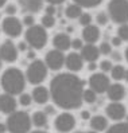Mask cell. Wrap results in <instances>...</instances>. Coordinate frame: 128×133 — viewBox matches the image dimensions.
<instances>
[{
  "mask_svg": "<svg viewBox=\"0 0 128 133\" xmlns=\"http://www.w3.org/2000/svg\"><path fill=\"white\" fill-rule=\"evenodd\" d=\"M49 91L54 104L61 109L73 110L81 108L84 102V82L76 74L62 73L55 75L50 82Z\"/></svg>",
  "mask_w": 128,
  "mask_h": 133,
  "instance_id": "6da1fadb",
  "label": "cell"
},
{
  "mask_svg": "<svg viewBox=\"0 0 128 133\" xmlns=\"http://www.w3.org/2000/svg\"><path fill=\"white\" fill-rule=\"evenodd\" d=\"M2 88L12 96L22 94L26 88V77L18 67H8L2 75Z\"/></svg>",
  "mask_w": 128,
  "mask_h": 133,
  "instance_id": "7a4b0ae2",
  "label": "cell"
},
{
  "mask_svg": "<svg viewBox=\"0 0 128 133\" xmlns=\"http://www.w3.org/2000/svg\"><path fill=\"white\" fill-rule=\"evenodd\" d=\"M7 130L10 133H28L31 129V117L26 112H12L7 118Z\"/></svg>",
  "mask_w": 128,
  "mask_h": 133,
  "instance_id": "3957f363",
  "label": "cell"
},
{
  "mask_svg": "<svg viewBox=\"0 0 128 133\" xmlns=\"http://www.w3.org/2000/svg\"><path fill=\"white\" fill-rule=\"evenodd\" d=\"M25 38L30 47L35 50H41L47 43V31L42 24H33L27 28Z\"/></svg>",
  "mask_w": 128,
  "mask_h": 133,
  "instance_id": "277c9868",
  "label": "cell"
},
{
  "mask_svg": "<svg viewBox=\"0 0 128 133\" xmlns=\"http://www.w3.org/2000/svg\"><path fill=\"white\" fill-rule=\"evenodd\" d=\"M108 16L113 23H128V0H111L108 3Z\"/></svg>",
  "mask_w": 128,
  "mask_h": 133,
  "instance_id": "5b68a950",
  "label": "cell"
},
{
  "mask_svg": "<svg viewBox=\"0 0 128 133\" xmlns=\"http://www.w3.org/2000/svg\"><path fill=\"white\" fill-rule=\"evenodd\" d=\"M46 77H47V66L43 61L35 59L28 65L26 71V79L31 85H41Z\"/></svg>",
  "mask_w": 128,
  "mask_h": 133,
  "instance_id": "8992f818",
  "label": "cell"
},
{
  "mask_svg": "<svg viewBox=\"0 0 128 133\" xmlns=\"http://www.w3.org/2000/svg\"><path fill=\"white\" fill-rule=\"evenodd\" d=\"M2 30L7 36L18 38L20 36L22 31H23V23L18 18H15V15L14 16H7L2 22Z\"/></svg>",
  "mask_w": 128,
  "mask_h": 133,
  "instance_id": "52a82bcc",
  "label": "cell"
},
{
  "mask_svg": "<svg viewBox=\"0 0 128 133\" xmlns=\"http://www.w3.org/2000/svg\"><path fill=\"white\" fill-rule=\"evenodd\" d=\"M45 63L47 66V69L54 70V71H58L63 67L65 65V54L61 50H51L46 54V58H45Z\"/></svg>",
  "mask_w": 128,
  "mask_h": 133,
  "instance_id": "ba28073f",
  "label": "cell"
},
{
  "mask_svg": "<svg viewBox=\"0 0 128 133\" xmlns=\"http://www.w3.org/2000/svg\"><path fill=\"white\" fill-rule=\"evenodd\" d=\"M54 125H55V129L59 133H69L76 127V118H74L73 114L65 112V113H61L57 118H55Z\"/></svg>",
  "mask_w": 128,
  "mask_h": 133,
  "instance_id": "9c48e42d",
  "label": "cell"
},
{
  "mask_svg": "<svg viewBox=\"0 0 128 133\" xmlns=\"http://www.w3.org/2000/svg\"><path fill=\"white\" fill-rule=\"evenodd\" d=\"M109 78L105 73H96L89 78V86L94 93H105L109 86Z\"/></svg>",
  "mask_w": 128,
  "mask_h": 133,
  "instance_id": "30bf717a",
  "label": "cell"
},
{
  "mask_svg": "<svg viewBox=\"0 0 128 133\" xmlns=\"http://www.w3.org/2000/svg\"><path fill=\"white\" fill-rule=\"evenodd\" d=\"M0 58L4 62L12 63L18 59V47L11 41H5L0 44Z\"/></svg>",
  "mask_w": 128,
  "mask_h": 133,
  "instance_id": "8fae6325",
  "label": "cell"
},
{
  "mask_svg": "<svg viewBox=\"0 0 128 133\" xmlns=\"http://www.w3.org/2000/svg\"><path fill=\"white\" fill-rule=\"evenodd\" d=\"M105 113L111 120L113 121H120L124 118L127 112H125V106L123 104H120L119 101H112V104H109L105 108Z\"/></svg>",
  "mask_w": 128,
  "mask_h": 133,
  "instance_id": "7c38bea8",
  "label": "cell"
},
{
  "mask_svg": "<svg viewBox=\"0 0 128 133\" xmlns=\"http://www.w3.org/2000/svg\"><path fill=\"white\" fill-rule=\"evenodd\" d=\"M16 99L14 98L12 94L8 93H3L0 94V112L5 114H11L12 112L16 110Z\"/></svg>",
  "mask_w": 128,
  "mask_h": 133,
  "instance_id": "4fadbf2b",
  "label": "cell"
},
{
  "mask_svg": "<svg viewBox=\"0 0 128 133\" xmlns=\"http://www.w3.org/2000/svg\"><path fill=\"white\" fill-rule=\"evenodd\" d=\"M65 65L69 71H80L84 67V59L81 57V54L70 52L65 57Z\"/></svg>",
  "mask_w": 128,
  "mask_h": 133,
  "instance_id": "5bb4252c",
  "label": "cell"
},
{
  "mask_svg": "<svg viewBox=\"0 0 128 133\" xmlns=\"http://www.w3.org/2000/svg\"><path fill=\"white\" fill-rule=\"evenodd\" d=\"M99 55H100V50L99 47H96L93 43H86L82 46L81 49V57L84 61H86L88 63L89 62H96L99 59Z\"/></svg>",
  "mask_w": 128,
  "mask_h": 133,
  "instance_id": "9a60e30c",
  "label": "cell"
},
{
  "mask_svg": "<svg viewBox=\"0 0 128 133\" xmlns=\"http://www.w3.org/2000/svg\"><path fill=\"white\" fill-rule=\"evenodd\" d=\"M105 93L111 101H121L125 97V88L121 83H112L108 86Z\"/></svg>",
  "mask_w": 128,
  "mask_h": 133,
  "instance_id": "2e32d148",
  "label": "cell"
},
{
  "mask_svg": "<svg viewBox=\"0 0 128 133\" xmlns=\"http://www.w3.org/2000/svg\"><path fill=\"white\" fill-rule=\"evenodd\" d=\"M82 39L86 43H96L100 39V28L94 24H88L82 30Z\"/></svg>",
  "mask_w": 128,
  "mask_h": 133,
  "instance_id": "e0dca14e",
  "label": "cell"
},
{
  "mask_svg": "<svg viewBox=\"0 0 128 133\" xmlns=\"http://www.w3.org/2000/svg\"><path fill=\"white\" fill-rule=\"evenodd\" d=\"M19 5L23 12L38 14L43 8V0H19Z\"/></svg>",
  "mask_w": 128,
  "mask_h": 133,
  "instance_id": "ac0fdd59",
  "label": "cell"
},
{
  "mask_svg": "<svg viewBox=\"0 0 128 133\" xmlns=\"http://www.w3.org/2000/svg\"><path fill=\"white\" fill-rule=\"evenodd\" d=\"M70 43H71V39L68 34L65 32H59L54 36L53 39V46L57 50H61V51H66L70 49Z\"/></svg>",
  "mask_w": 128,
  "mask_h": 133,
  "instance_id": "d6986e66",
  "label": "cell"
},
{
  "mask_svg": "<svg viewBox=\"0 0 128 133\" xmlns=\"http://www.w3.org/2000/svg\"><path fill=\"white\" fill-rule=\"evenodd\" d=\"M31 97H33V99L35 101L36 104H46L47 101H49L50 98V91L47 90L45 86H36V88L33 90V94H31Z\"/></svg>",
  "mask_w": 128,
  "mask_h": 133,
  "instance_id": "ffe728a7",
  "label": "cell"
},
{
  "mask_svg": "<svg viewBox=\"0 0 128 133\" xmlns=\"http://www.w3.org/2000/svg\"><path fill=\"white\" fill-rule=\"evenodd\" d=\"M90 127L93 130H97V132L105 130L108 128V120L104 116H94L90 118Z\"/></svg>",
  "mask_w": 128,
  "mask_h": 133,
  "instance_id": "44dd1931",
  "label": "cell"
},
{
  "mask_svg": "<svg viewBox=\"0 0 128 133\" xmlns=\"http://www.w3.org/2000/svg\"><path fill=\"white\" fill-rule=\"evenodd\" d=\"M65 14H66V16L69 19H77V18L81 16V14H82V7H80L78 4L73 3V4L66 7Z\"/></svg>",
  "mask_w": 128,
  "mask_h": 133,
  "instance_id": "7402d4cb",
  "label": "cell"
},
{
  "mask_svg": "<svg viewBox=\"0 0 128 133\" xmlns=\"http://www.w3.org/2000/svg\"><path fill=\"white\" fill-rule=\"evenodd\" d=\"M31 121H33V124L35 125V127L43 128L47 124V114L45 112H35L34 116L31 117Z\"/></svg>",
  "mask_w": 128,
  "mask_h": 133,
  "instance_id": "603a6c76",
  "label": "cell"
},
{
  "mask_svg": "<svg viewBox=\"0 0 128 133\" xmlns=\"http://www.w3.org/2000/svg\"><path fill=\"white\" fill-rule=\"evenodd\" d=\"M124 74H125V69L121 65H116V66H112L111 69V75L115 81H121L124 79Z\"/></svg>",
  "mask_w": 128,
  "mask_h": 133,
  "instance_id": "cb8c5ba5",
  "label": "cell"
},
{
  "mask_svg": "<svg viewBox=\"0 0 128 133\" xmlns=\"http://www.w3.org/2000/svg\"><path fill=\"white\" fill-rule=\"evenodd\" d=\"M105 133H128V122H119L112 125Z\"/></svg>",
  "mask_w": 128,
  "mask_h": 133,
  "instance_id": "d4e9b609",
  "label": "cell"
},
{
  "mask_svg": "<svg viewBox=\"0 0 128 133\" xmlns=\"http://www.w3.org/2000/svg\"><path fill=\"white\" fill-rule=\"evenodd\" d=\"M73 2L82 8H94L102 3V0H73Z\"/></svg>",
  "mask_w": 128,
  "mask_h": 133,
  "instance_id": "484cf974",
  "label": "cell"
},
{
  "mask_svg": "<svg viewBox=\"0 0 128 133\" xmlns=\"http://www.w3.org/2000/svg\"><path fill=\"white\" fill-rule=\"evenodd\" d=\"M82 99L88 104H93L96 102V99H97V93H94L92 89H84V93H82Z\"/></svg>",
  "mask_w": 128,
  "mask_h": 133,
  "instance_id": "4316f807",
  "label": "cell"
},
{
  "mask_svg": "<svg viewBox=\"0 0 128 133\" xmlns=\"http://www.w3.org/2000/svg\"><path fill=\"white\" fill-rule=\"evenodd\" d=\"M41 23H42V26H43L45 28H51V27L55 24L54 15H47V14H45L43 18H42V20H41Z\"/></svg>",
  "mask_w": 128,
  "mask_h": 133,
  "instance_id": "83f0119b",
  "label": "cell"
},
{
  "mask_svg": "<svg viewBox=\"0 0 128 133\" xmlns=\"http://www.w3.org/2000/svg\"><path fill=\"white\" fill-rule=\"evenodd\" d=\"M117 36L121 41H128V23L120 24V27L117 28Z\"/></svg>",
  "mask_w": 128,
  "mask_h": 133,
  "instance_id": "f1b7e54d",
  "label": "cell"
},
{
  "mask_svg": "<svg viewBox=\"0 0 128 133\" xmlns=\"http://www.w3.org/2000/svg\"><path fill=\"white\" fill-rule=\"evenodd\" d=\"M31 102H33V97H31V94H27V93L20 94V97H19V104L20 105L28 106V105H31Z\"/></svg>",
  "mask_w": 128,
  "mask_h": 133,
  "instance_id": "f546056e",
  "label": "cell"
},
{
  "mask_svg": "<svg viewBox=\"0 0 128 133\" xmlns=\"http://www.w3.org/2000/svg\"><path fill=\"white\" fill-rule=\"evenodd\" d=\"M96 20H97L99 23V26H105L108 20H109V16H108V14L107 12H99L97 14V18H96Z\"/></svg>",
  "mask_w": 128,
  "mask_h": 133,
  "instance_id": "4dcf8cb0",
  "label": "cell"
},
{
  "mask_svg": "<svg viewBox=\"0 0 128 133\" xmlns=\"http://www.w3.org/2000/svg\"><path fill=\"white\" fill-rule=\"evenodd\" d=\"M78 19H80V24L84 26V27L92 23V16H90L89 14H86V12H82V14H81V16H80Z\"/></svg>",
  "mask_w": 128,
  "mask_h": 133,
  "instance_id": "1f68e13d",
  "label": "cell"
},
{
  "mask_svg": "<svg viewBox=\"0 0 128 133\" xmlns=\"http://www.w3.org/2000/svg\"><path fill=\"white\" fill-rule=\"evenodd\" d=\"M99 50H100V54H102V55H108V54H111V52H112V47H111V44H109V43H107V42H102V43L100 44Z\"/></svg>",
  "mask_w": 128,
  "mask_h": 133,
  "instance_id": "d6a6232c",
  "label": "cell"
},
{
  "mask_svg": "<svg viewBox=\"0 0 128 133\" xmlns=\"http://www.w3.org/2000/svg\"><path fill=\"white\" fill-rule=\"evenodd\" d=\"M100 69H101V71H102V73H108V71H111V69H112V62L108 61V59L101 61Z\"/></svg>",
  "mask_w": 128,
  "mask_h": 133,
  "instance_id": "836d02e7",
  "label": "cell"
},
{
  "mask_svg": "<svg viewBox=\"0 0 128 133\" xmlns=\"http://www.w3.org/2000/svg\"><path fill=\"white\" fill-rule=\"evenodd\" d=\"M82 46H84V43H82V39H73L71 41V43H70V47L73 49V50H81L82 49Z\"/></svg>",
  "mask_w": 128,
  "mask_h": 133,
  "instance_id": "e575fe53",
  "label": "cell"
},
{
  "mask_svg": "<svg viewBox=\"0 0 128 133\" xmlns=\"http://www.w3.org/2000/svg\"><path fill=\"white\" fill-rule=\"evenodd\" d=\"M16 12H18V8L15 4H7L5 5V14L8 15V16H14Z\"/></svg>",
  "mask_w": 128,
  "mask_h": 133,
  "instance_id": "d590c367",
  "label": "cell"
},
{
  "mask_svg": "<svg viewBox=\"0 0 128 133\" xmlns=\"http://www.w3.org/2000/svg\"><path fill=\"white\" fill-rule=\"evenodd\" d=\"M23 24L27 26V27L33 26V24H35V18L33 16V15H27V16L23 18Z\"/></svg>",
  "mask_w": 128,
  "mask_h": 133,
  "instance_id": "8d00e7d4",
  "label": "cell"
},
{
  "mask_svg": "<svg viewBox=\"0 0 128 133\" xmlns=\"http://www.w3.org/2000/svg\"><path fill=\"white\" fill-rule=\"evenodd\" d=\"M45 14H47V15H55V5L49 4L45 8Z\"/></svg>",
  "mask_w": 128,
  "mask_h": 133,
  "instance_id": "74e56055",
  "label": "cell"
},
{
  "mask_svg": "<svg viewBox=\"0 0 128 133\" xmlns=\"http://www.w3.org/2000/svg\"><path fill=\"white\" fill-rule=\"evenodd\" d=\"M121 39H120L119 36H115V38H112V44H113L115 46V47H119V46L120 44H121Z\"/></svg>",
  "mask_w": 128,
  "mask_h": 133,
  "instance_id": "f35d334b",
  "label": "cell"
},
{
  "mask_svg": "<svg viewBox=\"0 0 128 133\" xmlns=\"http://www.w3.org/2000/svg\"><path fill=\"white\" fill-rule=\"evenodd\" d=\"M27 42H20L19 43V46H18V50H20V51H26L27 50Z\"/></svg>",
  "mask_w": 128,
  "mask_h": 133,
  "instance_id": "ab89813d",
  "label": "cell"
},
{
  "mask_svg": "<svg viewBox=\"0 0 128 133\" xmlns=\"http://www.w3.org/2000/svg\"><path fill=\"white\" fill-rule=\"evenodd\" d=\"M46 2L53 5H58V4H62L63 2H66V0H46Z\"/></svg>",
  "mask_w": 128,
  "mask_h": 133,
  "instance_id": "60d3db41",
  "label": "cell"
},
{
  "mask_svg": "<svg viewBox=\"0 0 128 133\" xmlns=\"http://www.w3.org/2000/svg\"><path fill=\"white\" fill-rule=\"evenodd\" d=\"M81 117H82V120H89L90 118V113L88 112V110H84L81 113Z\"/></svg>",
  "mask_w": 128,
  "mask_h": 133,
  "instance_id": "b9f144b4",
  "label": "cell"
},
{
  "mask_svg": "<svg viewBox=\"0 0 128 133\" xmlns=\"http://www.w3.org/2000/svg\"><path fill=\"white\" fill-rule=\"evenodd\" d=\"M88 69H89L90 71H93V70L97 69V65H96V62H89V65H88Z\"/></svg>",
  "mask_w": 128,
  "mask_h": 133,
  "instance_id": "7bdbcfd3",
  "label": "cell"
},
{
  "mask_svg": "<svg viewBox=\"0 0 128 133\" xmlns=\"http://www.w3.org/2000/svg\"><path fill=\"white\" fill-rule=\"evenodd\" d=\"M45 113H46V114H53V113H54L53 106H46V108H45Z\"/></svg>",
  "mask_w": 128,
  "mask_h": 133,
  "instance_id": "ee69618b",
  "label": "cell"
},
{
  "mask_svg": "<svg viewBox=\"0 0 128 133\" xmlns=\"http://www.w3.org/2000/svg\"><path fill=\"white\" fill-rule=\"evenodd\" d=\"M7 132V125L0 122V133H5Z\"/></svg>",
  "mask_w": 128,
  "mask_h": 133,
  "instance_id": "f6af8a7d",
  "label": "cell"
},
{
  "mask_svg": "<svg viewBox=\"0 0 128 133\" xmlns=\"http://www.w3.org/2000/svg\"><path fill=\"white\" fill-rule=\"evenodd\" d=\"M112 57H113V61H120V59H121V55H120L119 52H113V54H112Z\"/></svg>",
  "mask_w": 128,
  "mask_h": 133,
  "instance_id": "bcb514c9",
  "label": "cell"
},
{
  "mask_svg": "<svg viewBox=\"0 0 128 133\" xmlns=\"http://www.w3.org/2000/svg\"><path fill=\"white\" fill-rule=\"evenodd\" d=\"M28 58H35V54H34L33 51H30V52H28Z\"/></svg>",
  "mask_w": 128,
  "mask_h": 133,
  "instance_id": "7dc6e473",
  "label": "cell"
},
{
  "mask_svg": "<svg viewBox=\"0 0 128 133\" xmlns=\"http://www.w3.org/2000/svg\"><path fill=\"white\" fill-rule=\"evenodd\" d=\"M124 79H125V81L128 82V70H127V69H125V74H124Z\"/></svg>",
  "mask_w": 128,
  "mask_h": 133,
  "instance_id": "c3c4849f",
  "label": "cell"
},
{
  "mask_svg": "<svg viewBox=\"0 0 128 133\" xmlns=\"http://www.w3.org/2000/svg\"><path fill=\"white\" fill-rule=\"evenodd\" d=\"M5 3H7V0H0V7L5 5Z\"/></svg>",
  "mask_w": 128,
  "mask_h": 133,
  "instance_id": "681fc988",
  "label": "cell"
},
{
  "mask_svg": "<svg viewBox=\"0 0 128 133\" xmlns=\"http://www.w3.org/2000/svg\"><path fill=\"white\" fill-rule=\"evenodd\" d=\"M31 133H47L45 130H34V132H31Z\"/></svg>",
  "mask_w": 128,
  "mask_h": 133,
  "instance_id": "f907efd6",
  "label": "cell"
},
{
  "mask_svg": "<svg viewBox=\"0 0 128 133\" xmlns=\"http://www.w3.org/2000/svg\"><path fill=\"white\" fill-rule=\"evenodd\" d=\"M125 59H127V62H128V47H127V50H125Z\"/></svg>",
  "mask_w": 128,
  "mask_h": 133,
  "instance_id": "816d5d0a",
  "label": "cell"
},
{
  "mask_svg": "<svg viewBox=\"0 0 128 133\" xmlns=\"http://www.w3.org/2000/svg\"><path fill=\"white\" fill-rule=\"evenodd\" d=\"M88 133H99V132H97V130H89Z\"/></svg>",
  "mask_w": 128,
  "mask_h": 133,
  "instance_id": "f5cc1de1",
  "label": "cell"
},
{
  "mask_svg": "<svg viewBox=\"0 0 128 133\" xmlns=\"http://www.w3.org/2000/svg\"><path fill=\"white\" fill-rule=\"evenodd\" d=\"M0 69H2V58H0Z\"/></svg>",
  "mask_w": 128,
  "mask_h": 133,
  "instance_id": "db71d44e",
  "label": "cell"
},
{
  "mask_svg": "<svg viewBox=\"0 0 128 133\" xmlns=\"http://www.w3.org/2000/svg\"><path fill=\"white\" fill-rule=\"evenodd\" d=\"M74 133H84V132H74Z\"/></svg>",
  "mask_w": 128,
  "mask_h": 133,
  "instance_id": "11a10c76",
  "label": "cell"
},
{
  "mask_svg": "<svg viewBox=\"0 0 128 133\" xmlns=\"http://www.w3.org/2000/svg\"><path fill=\"white\" fill-rule=\"evenodd\" d=\"M127 122H128V116H127Z\"/></svg>",
  "mask_w": 128,
  "mask_h": 133,
  "instance_id": "9f6ffc18",
  "label": "cell"
},
{
  "mask_svg": "<svg viewBox=\"0 0 128 133\" xmlns=\"http://www.w3.org/2000/svg\"><path fill=\"white\" fill-rule=\"evenodd\" d=\"M0 19H2V14H0Z\"/></svg>",
  "mask_w": 128,
  "mask_h": 133,
  "instance_id": "6f0895ef",
  "label": "cell"
}]
</instances>
